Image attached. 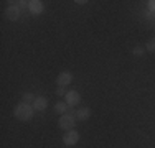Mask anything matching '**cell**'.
Masks as SVG:
<instances>
[{"instance_id":"cell-1","label":"cell","mask_w":155,"mask_h":148,"mask_svg":"<svg viewBox=\"0 0 155 148\" xmlns=\"http://www.w3.org/2000/svg\"><path fill=\"white\" fill-rule=\"evenodd\" d=\"M33 114H35L33 105H30V104H25V102H20L15 109H13V115H15V118H18V120H21V122L31 120Z\"/></svg>"},{"instance_id":"cell-2","label":"cell","mask_w":155,"mask_h":148,"mask_svg":"<svg viewBox=\"0 0 155 148\" xmlns=\"http://www.w3.org/2000/svg\"><path fill=\"white\" fill-rule=\"evenodd\" d=\"M76 115L73 112H68L64 115H60V120H58V127L64 132H69V130H74L76 127Z\"/></svg>"},{"instance_id":"cell-3","label":"cell","mask_w":155,"mask_h":148,"mask_svg":"<svg viewBox=\"0 0 155 148\" xmlns=\"http://www.w3.org/2000/svg\"><path fill=\"white\" fill-rule=\"evenodd\" d=\"M78 142H79V133L76 130H69L63 135V143H64L66 146H73V145H76Z\"/></svg>"},{"instance_id":"cell-4","label":"cell","mask_w":155,"mask_h":148,"mask_svg":"<svg viewBox=\"0 0 155 148\" xmlns=\"http://www.w3.org/2000/svg\"><path fill=\"white\" fill-rule=\"evenodd\" d=\"M64 102L68 104L69 107H76L78 104L81 102V95L78 91H68V94L64 95Z\"/></svg>"},{"instance_id":"cell-5","label":"cell","mask_w":155,"mask_h":148,"mask_svg":"<svg viewBox=\"0 0 155 148\" xmlns=\"http://www.w3.org/2000/svg\"><path fill=\"white\" fill-rule=\"evenodd\" d=\"M71 81H73V74L69 71H63V72L58 74V77H56L58 87H66L68 84H71Z\"/></svg>"},{"instance_id":"cell-6","label":"cell","mask_w":155,"mask_h":148,"mask_svg":"<svg viewBox=\"0 0 155 148\" xmlns=\"http://www.w3.org/2000/svg\"><path fill=\"white\" fill-rule=\"evenodd\" d=\"M5 15H7V18H8L10 21H17L18 18H20V15H21V10H20L18 5H10V7H7Z\"/></svg>"},{"instance_id":"cell-7","label":"cell","mask_w":155,"mask_h":148,"mask_svg":"<svg viewBox=\"0 0 155 148\" xmlns=\"http://www.w3.org/2000/svg\"><path fill=\"white\" fill-rule=\"evenodd\" d=\"M28 10H30L33 15L43 13V2L41 0H30V2H28Z\"/></svg>"},{"instance_id":"cell-8","label":"cell","mask_w":155,"mask_h":148,"mask_svg":"<svg viewBox=\"0 0 155 148\" xmlns=\"http://www.w3.org/2000/svg\"><path fill=\"white\" fill-rule=\"evenodd\" d=\"M48 107V99L43 97V95H40V97L35 99V102H33V109L38 110V112H41V110H45Z\"/></svg>"},{"instance_id":"cell-9","label":"cell","mask_w":155,"mask_h":148,"mask_svg":"<svg viewBox=\"0 0 155 148\" xmlns=\"http://www.w3.org/2000/svg\"><path fill=\"white\" fill-rule=\"evenodd\" d=\"M74 115H76L78 120L84 122V120H87V118L91 117V109H89V107H83V109H78L76 112H74Z\"/></svg>"},{"instance_id":"cell-10","label":"cell","mask_w":155,"mask_h":148,"mask_svg":"<svg viewBox=\"0 0 155 148\" xmlns=\"http://www.w3.org/2000/svg\"><path fill=\"white\" fill-rule=\"evenodd\" d=\"M68 107H69V105H68L66 102L60 101V102L54 104V112L60 114V115H64V114H68Z\"/></svg>"},{"instance_id":"cell-11","label":"cell","mask_w":155,"mask_h":148,"mask_svg":"<svg viewBox=\"0 0 155 148\" xmlns=\"http://www.w3.org/2000/svg\"><path fill=\"white\" fill-rule=\"evenodd\" d=\"M35 95L31 94V92H25L23 95H21V102H25V104H30V105H33V102H35Z\"/></svg>"},{"instance_id":"cell-12","label":"cell","mask_w":155,"mask_h":148,"mask_svg":"<svg viewBox=\"0 0 155 148\" xmlns=\"http://www.w3.org/2000/svg\"><path fill=\"white\" fill-rule=\"evenodd\" d=\"M145 51H149V53H155V36L153 38H150L149 41L145 44Z\"/></svg>"},{"instance_id":"cell-13","label":"cell","mask_w":155,"mask_h":148,"mask_svg":"<svg viewBox=\"0 0 155 148\" xmlns=\"http://www.w3.org/2000/svg\"><path fill=\"white\" fill-rule=\"evenodd\" d=\"M143 53H145V48L137 44V46H134V50H132V54L134 56H143Z\"/></svg>"},{"instance_id":"cell-14","label":"cell","mask_w":155,"mask_h":148,"mask_svg":"<svg viewBox=\"0 0 155 148\" xmlns=\"http://www.w3.org/2000/svg\"><path fill=\"white\" fill-rule=\"evenodd\" d=\"M66 94H68V91H66L64 87H58V89H56V95H61V97H64Z\"/></svg>"},{"instance_id":"cell-15","label":"cell","mask_w":155,"mask_h":148,"mask_svg":"<svg viewBox=\"0 0 155 148\" xmlns=\"http://www.w3.org/2000/svg\"><path fill=\"white\" fill-rule=\"evenodd\" d=\"M147 5H149V8L152 10V12H155V0H149V2H147Z\"/></svg>"},{"instance_id":"cell-16","label":"cell","mask_w":155,"mask_h":148,"mask_svg":"<svg viewBox=\"0 0 155 148\" xmlns=\"http://www.w3.org/2000/svg\"><path fill=\"white\" fill-rule=\"evenodd\" d=\"M76 3H79V5H83V3H87L86 0H76Z\"/></svg>"}]
</instances>
